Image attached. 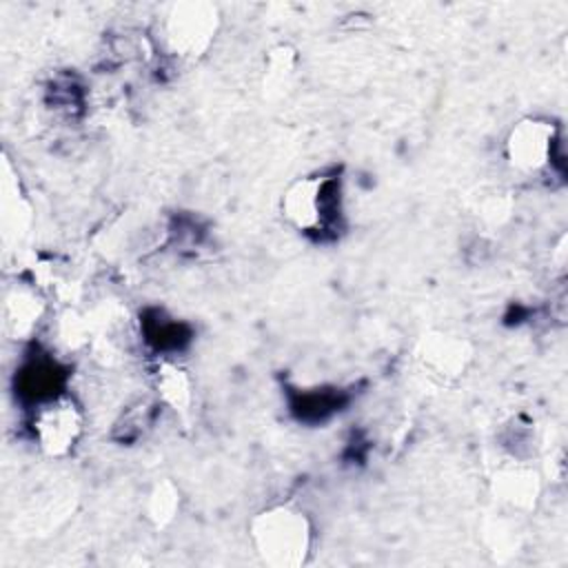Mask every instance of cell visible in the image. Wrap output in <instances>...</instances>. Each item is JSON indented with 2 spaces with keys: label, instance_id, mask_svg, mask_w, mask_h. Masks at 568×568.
<instances>
[{
  "label": "cell",
  "instance_id": "cell-1",
  "mask_svg": "<svg viewBox=\"0 0 568 568\" xmlns=\"http://www.w3.org/2000/svg\"><path fill=\"white\" fill-rule=\"evenodd\" d=\"M266 521L275 530L266 526L257 530L262 552L268 555L271 561H280V564L297 561L300 552H304V546H306V532H304L302 519L288 510H277V513H268Z\"/></svg>",
  "mask_w": 568,
  "mask_h": 568
},
{
  "label": "cell",
  "instance_id": "cell-2",
  "mask_svg": "<svg viewBox=\"0 0 568 568\" xmlns=\"http://www.w3.org/2000/svg\"><path fill=\"white\" fill-rule=\"evenodd\" d=\"M328 180H304L286 197V215L293 217L300 226L313 229L326 220L328 211Z\"/></svg>",
  "mask_w": 568,
  "mask_h": 568
},
{
  "label": "cell",
  "instance_id": "cell-3",
  "mask_svg": "<svg viewBox=\"0 0 568 568\" xmlns=\"http://www.w3.org/2000/svg\"><path fill=\"white\" fill-rule=\"evenodd\" d=\"M36 430L44 448L60 453L69 448L78 433V415L69 402H51L38 413Z\"/></svg>",
  "mask_w": 568,
  "mask_h": 568
},
{
  "label": "cell",
  "instance_id": "cell-4",
  "mask_svg": "<svg viewBox=\"0 0 568 568\" xmlns=\"http://www.w3.org/2000/svg\"><path fill=\"white\" fill-rule=\"evenodd\" d=\"M510 160L521 169H537L550 153V129L541 122L521 124L508 142Z\"/></svg>",
  "mask_w": 568,
  "mask_h": 568
}]
</instances>
